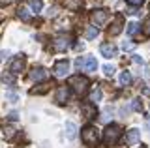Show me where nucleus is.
Returning <instances> with one entry per match:
<instances>
[{
	"label": "nucleus",
	"mask_w": 150,
	"mask_h": 148,
	"mask_svg": "<svg viewBox=\"0 0 150 148\" xmlns=\"http://www.w3.org/2000/svg\"><path fill=\"white\" fill-rule=\"evenodd\" d=\"M146 126H148V128H150V120H146Z\"/></svg>",
	"instance_id": "f704fd0d"
},
{
	"label": "nucleus",
	"mask_w": 150,
	"mask_h": 148,
	"mask_svg": "<svg viewBox=\"0 0 150 148\" xmlns=\"http://www.w3.org/2000/svg\"><path fill=\"white\" fill-rule=\"evenodd\" d=\"M103 73H105V75H111V77H112V73H115V68L109 66V64H105V66H103Z\"/></svg>",
	"instance_id": "cd10ccee"
},
{
	"label": "nucleus",
	"mask_w": 150,
	"mask_h": 148,
	"mask_svg": "<svg viewBox=\"0 0 150 148\" xmlns=\"http://www.w3.org/2000/svg\"><path fill=\"white\" fill-rule=\"evenodd\" d=\"M120 135H122L120 126L111 124V126H107L105 131H103V142H105V144H109V146H112V144H116V141L120 139Z\"/></svg>",
	"instance_id": "f03ea898"
},
{
	"label": "nucleus",
	"mask_w": 150,
	"mask_h": 148,
	"mask_svg": "<svg viewBox=\"0 0 150 148\" xmlns=\"http://www.w3.org/2000/svg\"><path fill=\"white\" fill-rule=\"evenodd\" d=\"M13 135H15V129H13V128H6V129H4V137H6V139H11Z\"/></svg>",
	"instance_id": "bb28decb"
},
{
	"label": "nucleus",
	"mask_w": 150,
	"mask_h": 148,
	"mask_svg": "<svg viewBox=\"0 0 150 148\" xmlns=\"http://www.w3.org/2000/svg\"><path fill=\"white\" fill-rule=\"evenodd\" d=\"M47 77H49V71H47L45 68H34V69L30 71V79L36 81V82H38V81H45Z\"/></svg>",
	"instance_id": "6e6552de"
},
{
	"label": "nucleus",
	"mask_w": 150,
	"mask_h": 148,
	"mask_svg": "<svg viewBox=\"0 0 150 148\" xmlns=\"http://www.w3.org/2000/svg\"><path fill=\"white\" fill-rule=\"evenodd\" d=\"M54 98H56V103H60V105L68 103V99H69V88H68V86H58Z\"/></svg>",
	"instance_id": "0eeeda50"
},
{
	"label": "nucleus",
	"mask_w": 150,
	"mask_h": 148,
	"mask_svg": "<svg viewBox=\"0 0 150 148\" xmlns=\"http://www.w3.org/2000/svg\"><path fill=\"white\" fill-rule=\"evenodd\" d=\"M23 69H25V58H15V60L11 62V66H9V71H11L13 75L21 73Z\"/></svg>",
	"instance_id": "ddd939ff"
},
{
	"label": "nucleus",
	"mask_w": 150,
	"mask_h": 148,
	"mask_svg": "<svg viewBox=\"0 0 150 148\" xmlns=\"http://www.w3.org/2000/svg\"><path fill=\"white\" fill-rule=\"evenodd\" d=\"M68 86H71L75 94L83 96L84 92L88 90V79H86V77H83V75H71V77H69V81H68Z\"/></svg>",
	"instance_id": "f257e3e1"
},
{
	"label": "nucleus",
	"mask_w": 150,
	"mask_h": 148,
	"mask_svg": "<svg viewBox=\"0 0 150 148\" xmlns=\"http://www.w3.org/2000/svg\"><path fill=\"white\" fill-rule=\"evenodd\" d=\"M2 81L8 82V85H13L15 82V75L13 73H2Z\"/></svg>",
	"instance_id": "4be33fe9"
},
{
	"label": "nucleus",
	"mask_w": 150,
	"mask_h": 148,
	"mask_svg": "<svg viewBox=\"0 0 150 148\" xmlns=\"http://www.w3.org/2000/svg\"><path fill=\"white\" fill-rule=\"evenodd\" d=\"M53 71H54L56 77H66L68 71H69V62H68V60H58V62L54 64Z\"/></svg>",
	"instance_id": "423d86ee"
},
{
	"label": "nucleus",
	"mask_w": 150,
	"mask_h": 148,
	"mask_svg": "<svg viewBox=\"0 0 150 148\" xmlns=\"http://www.w3.org/2000/svg\"><path fill=\"white\" fill-rule=\"evenodd\" d=\"M100 51H101V54L105 58H112V56H116V53H118V49H116L112 43H103L100 47Z\"/></svg>",
	"instance_id": "9b49d317"
},
{
	"label": "nucleus",
	"mask_w": 150,
	"mask_h": 148,
	"mask_svg": "<svg viewBox=\"0 0 150 148\" xmlns=\"http://www.w3.org/2000/svg\"><path fill=\"white\" fill-rule=\"evenodd\" d=\"M81 111H83L84 118H94L96 116V107H94V103H84L81 107Z\"/></svg>",
	"instance_id": "4468645a"
},
{
	"label": "nucleus",
	"mask_w": 150,
	"mask_h": 148,
	"mask_svg": "<svg viewBox=\"0 0 150 148\" xmlns=\"http://www.w3.org/2000/svg\"><path fill=\"white\" fill-rule=\"evenodd\" d=\"M100 34V30H98V26H88L86 32H84V36H86V39H96V36Z\"/></svg>",
	"instance_id": "f3484780"
},
{
	"label": "nucleus",
	"mask_w": 150,
	"mask_h": 148,
	"mask_svg": "<svg viewBox=\"0 0 150 148\" xmlns=\"http://www.w3.org/2000/svg\"><path fill=\"white\" fill-rule=\"evenodd\" d=\"M17 15H19V19H23V21H30L32 19V17H30V13H28V10H26V8H19V10H17Z\"/></svg>",
	"instance_id": "aec40b11"
},
{
	"label": "nucleus",
	"mask_w": 150,
	"mask_h": 148,
	"mask_svg": "<svg viewBox=\"0 0 150 148\" xmlns=\"http://www.w3.org/2000/svg\"><path fill=\"white\" fill-rule=\"evenodd\" d=\"M69 45H71V39H69L68 36H58V38L53 41V49L56 53H62V51H66Z\"/></svg>",
	"instance_id": "39448f33"
},
{
	"label": "nucleus",
	"mask_w": 150,
	"mask_h": 148,
	"mask_svg": "<svg viewBox=\"0 0 150 148\" xmlns=\"http://www.w3.org/2000/svg\"><path fill=\"white\" fill-rule=\"evenodd\" d=\"M96 68H98V62H96V58H94V56H86V58L83 60V69H84V71L94 73V71H96Z\"/></svg>",
	"instance_id": "f8f14e48"
},
{
	"label": "nucleus",
	"mask_w": 150,
	"mask_h": 148,
	"mask_svg": "<svg viewBox=\"0 0 150 148\" xmlns=\"http://www.w3.org/2000/svg\"><path fill=\"white\" fill-rule=\"evenodd\" d=\"M28 6H30L32 11H41V8H43V4H41V0H28Z\"/></svg>",
	"instance_id": "a211bd4d"
},
{
	"label": "nucleus",
	"mask_w": 150,
	"mask_h": 148,
	"mask_svg": "<svg viewBox=\"0 0 150 148\" xmlns=\"http://www.w3.org/2000/svg\"><path fill=\"white\" fill-rule=\"evenodd\" d=\"M133 62L135 64H143V58H141V56H133Z\"/></svg>",
	"instance_id": "2f4dec72"
},
{
	"label": "nucleus",
	"mask_w": 150,
	"mask_h": 148,
	"mask_svg": "<svg viewBox=\"0 0 150 148\" xmlns=\"http://www.w3.org/2000/svg\"><path fill=\"white\" fill-rule=\"evenodd\" d=\"M141 30V26H139V23H135V21H131L129 25H128V34L129 36H135L137 32Z\"/></svg>",
	"instance_id": "412c9836"
},
{
	"label": "nucleus",
	"mask_w": 150,
	"mask_h": 148,
	"mask_svg": "<svg viewBox=\"0 0 150 148\" xmlns=\"http://www.w3.org/2000/svg\"><path fill=\"white\" fill-rule=\"evenodd\" d=\"M141 141V131L137 128H131L129 131H128V135H126V142H128V144H137V142Z\"/></svg>",
	"instance_id": "9d476101"
},
{
	"label": "nucleus",
	"mask_w": 150,
	"mask_h": 148,
	"mask_svg": "<svg viewBox=\"0 0 150 148\" xmlns=\"http://www.w3.org/2000/svg\"><path fill=\"white\" fill-rule=\"evenodd\" d=\"M131 109H133V111H141V109H143V101H141L139 98L133 99V103H131Z\"/></svg>",
	"instance_id": "393cba45"
},
{
	"label": "nucleus",
	"mask_w": 150,
	"mask_h": 148,
	"mask_svg": "<svg viewBox=\"0 0 150 148\" xmlns=\"http://www.w3.org/2000/svg\"><path fill=\"white\" fill-rule=\"evenodd\" d=\"M11 0H0V6H4V4H9Z\"/></svg>",
	"instance_id": "72a5a7b5"
},
{
	"label": "nucleus",
	"mask_w": 150,
	"mask_h": 148,
	"mask_svg": "<svg viewBox=\"0 0 150 148\" xmlns=\"http://www.w3.org/2000/svg\"><path fill=\"white\" fill-rule=\"evenodd\" d=\"M100 99H101V90H100V88H94V90L90 92V103L96 105Z\"/></svg>",
	"instance_id": "6ab92c4d"
},
{
	"label": "nucleus",
	"mask_w": 150,
	"mask_h": 148,
	"mask_svg": "<svg viewBox=\"0 0 150 148\" xmlns=\"http://www.w3.org/2000/svg\"><path fill=\"white\" fill-rule=\"evenodd\" d=\"M131 81H133V79H131V73L129 71H122L120 73V85L122 86H129Z\"/></svg>",
	"instance_id": "dca6fc26"
},
{
	"label": "nucleus",
	"mask_w": 150,
	"mask_h": 148,
	"mask_svg": "<svg viewBox=\"0 0 150 148\" xmlns=\"http://www.w3.org/2000/svg\"><path fill=\"white\" fill-rule=\"evenodd\" d=\"M47 90H49V85H41L40 88H34V90H32V94H45Z\"/></svg>",
	"instance_id": "b1692460"
},
{
	"label": "nucleus",
	"mask_w": 150,
	"mask_h": 148,
	"mask_svg": "<svg viewBox=\"0 0 150 148\" xmlns=\"http://www.w3.org/2000/svg\"><path fill=\"white\" fill-rule=\"evenodd\" d=\"M81 137H83V141L86 142V144H98L100 142V129H98L96 126H86V128H83V131H81Z\"/></svg>",
	"instance_id": "7ed1b4c3"
},
{
	"label": "nucleus",
	"mask_w": 150,
	"mask_h": 148,
	"mask_svg": "<svg viewBox=\"0 0 150 148\" xmlns=\"http://www.w3.org/2000/svg\"><path fill=\"white\" fill-rule=\"evenodd\" d=\"M107 17H109V11L107 10H94L92 15H90V21H92L94 26H101L107 21Z\"/></svg>",
	"instance_id": "20e7f679"
},
{
	"label": "nucleus",
	"mask_w": 150,
	"mask_h": 148,
	"mask_svg": "<svg viewBox=\"0 0 150 148\" xmlns=\"http://www.w3.org/2000/svg\"><path fill=\"white\" fill-rule=\"evenodd\" d=\"M66 135H68L69 141H73L77 137V126L73 122H66Z\"/></svg>",
	"instance_id": "2eb2a0df"
},
{
	"label": "nucleus",
	"mask_w": 150,
	"mask_h": 148,
	"mask_svg": "<svg viewBox=\"0 0 150 148\" xmlns=\"http://www.w3.org/2000/svg\"><path fill=\"white\" fill-rule=\"evenodd\" d=\"M122 26H124V19H122V15H116L115 23H112L111 28H109V36H118L122 32Z\"/></svg>",
	"instance_id": "1a4fd4ad"
},
{
	"label": "nucleus",
	"mask_w": 150,
	"mask_h": 148,
	"mask_svg": "<svg viewBox=\"0 0 150 148\" xmlns=\"http://www.w3.org/2000/svg\"><path fill=\"white\" fill-rule=\"evenodd\" d=\"M144 0H128V4H131V6H143Z\"/></svg>",
	"instance_id": "c756f323"
},
{
	"label": "nucleus",
	"mask_w": 150,
	"mask_h": 148,
	"mask_svg": "<svg viewBox=\"0 0 150 148\" xmlns=\"http://www.w3.org/2000/svg\"><path fill=\"white\" fill-rule=\"evenodd\" d=\"M122 49H124V51H133V49H135V43H129V41H124V43H122Z\"/></svg>",
	"instance_id": "c85d7f7f"
},
{
	"label": "nucleus",
	"mask_w": 150,
	"mask_h": 148,
	"mask_svg": "<svg viewBox=\"0 0 150 148\" xmlns=\"http://www.w3.org/2000/svg\"><path fill=\"white\" fill-rule=\"evenodd\" d=\"M83 60H84V58H77V60H75V66H77L79 69L83 68Z\"/></svg>",
	"instance_id": "7c9ffc66"
},
{
	"label": "nucleus",
	"mask_w": 150,
	"mask_h": 148,
	"mask_svg": "<svg viewBox=\"0 0 150 148\" xmlns=\"http://www.w3.org/2000/svg\"><path fill=\"white\" fill-rule=\"evenodd\" d=\"M8 118H9V120H17V113H9Z\"/></svg>",
	"instance_id": "473e14b6"
},
{
	"label": "nucleus",
	"mask_w": 150,
	"mask_h": 148,
	"mask_svg": "<svg viewBox=\"0 0 150 148\" xmlns=\"http://www.w3.org/2000/svg\"><path fill=\"white\" fill-rule=\"evenodd\" d=\"M6 98L11 101V103H15V101L19 99V96H17V92H13V90H8L6 92Z\"/></svg>",
	"instance_id": "5701e85b"
},
{
	"label": "nucleus",
	"mask_w": 150,
	"mask_h": 148,
	"mask_svg": "<svg viewBox=\"0 0 150 148\" xmlns=\"http://www.w3.org/2000/svg\"><path fill=\"white\" fill-rule=\"evenodd\" d=\"M143 32H144V36H150V17L143 23Z\"/></svg>",
	"instance_id": "a878e982"
}]
</instances>
